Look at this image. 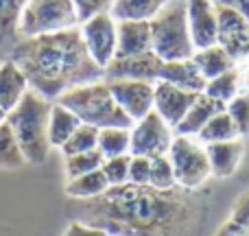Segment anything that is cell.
Returning <instances> with one entry per match:
<instances>
[{
  "label": "cell",
  "mask_w": 249,
  "mask_h": 236,
  "mask_svg": "<svg viewBox=\"0 0 249 236\" xmlns=\"http://www.w3.org/2000/svg\"><path fill=\"white\" fill-rule=\"evenodd\" d=\"M129 160H131V155H116V158L103 160L101 171H103L109 186H123L129 182Z\"/></svg>",
  "instance_id": "obj_32"
},
{
  "label": "cell",
  "mask_w": 249,
  "mask_h": 236,
  "mask_svg": "<svg viewBox=\"0 0 249 236\" xmlns=\"http://www.w3.org/2000/svg\"><path fill=\"white\" fill-rule=\"evenodd\" d=\"M151 48L162 61L190 59L195 53L186 16V0H173L149 20Z\"/></svg>",
  "instance_id": "obj_5"
},
{
  "label": "cell",
  "mask_w": 249,
  "mask_h": 236,
  "mask_svg": "<svg viewBox=\"0 0 249 236\" xmlns=\"http://www.w3.org/2000/svg\"><path fill=\"white\" fill-rule=\"evenodd\" d=\"M24 158L20 153V146H18L16 138H13V131L11 127L7 125L4 120L0 125V168L4 171H13V168H20L24 166Z\"/></svg>",
  "instance_id": "obj_28"
},
{
  "label": "cell",
  "mask_w": 249,
  "mask_h": 236,
  "mask_svg": "<svg viewBox=\"0 0 249 236\" xmlns=\"http://www.w3.org/2000/svg\"><path fill=\"white\" fill-rule=\"evenodd\" d=\"M173 0H114L109 13L114 20H146L158 16Z\"/></svg>",
  "instance_id": "obj_22"
},
{
  "label": "cell",
  "mask_w": 249,
  "mask_h": 236,
  "mask_svg": "<svg viewBox=\"0 0 249 236\" xmlns=\"http://www.w3.org/2000/svg\"><path fill=\"white\" fill-rule=\"evenodd\" d=\"M11 57L22 68L31 90L48 101H57L64 92L103 79V68L94 64L79 26L59 33L24 37L13 44Z\"/></svg>",
  "instance_id": "obj_2"
},
{
  "label": "cell",
  "mask_w": 249,
  "mask_h": 236,
  "mask_svg": "<svg viewBox=\"0 0 249 236\" xmlns=\"http://www.w3.org/2000/svg\"><path fill=\"white\" fill-rule=\"evenodd\" d=\"M53 101L39 92L29 90L22 101L7 112V125L11 127L20 153L26 164L39 166L48 160L51 142H48V118H51Z\"/></svg>",
  "instance_id": "obj_3"
},
{
  "label": "cell",
  "mask_w": 249,
  "mask_h": 236,
  "mask_svg": "<svg viewBox=\"0 0 249 236\" xmlns=\"http://www.w3.org/2000/svg\"><path fill=\"white\" fill-rule=\"evenodd\" d=\"M103 155L99 153V149L88 151V153H77V155H66V175L68 180L79 175H86V173L99 171L101 164H103Z\"/></svg>",
  "instance_id": "obj_30"
},
{
  "label": "cell",
  "mask_w": 249,
  "mask_h": 236,
  "mask_svg": "<svg viewBox=\"0 0 249 236\" xmlns=\"http://www.w3.org/2000/svg\"><path fill=\"white\" fill-rule=\"evenodd\" d=\"M171 125L164 123V118L158 112H149L144 118L136 120L131 125V146L129 153L142 155V158H158V155H166L173 142Z\"/></svg>",
  "instance_id": "obj_8"
},
{
  "label": "cell",
  "mask_w": 249,
  "mask_h": 236,
  "mask_svg": "<svg viewBox=\"0 0 249 236\" xmlns=\"http://www.w3.org/2000/svg\"><path fill=\"white\" fill-rule=\"evenodd\" d=\"M57 103L68 108L81 123L92 125L96 129H105V127L131 129V125H133V120L116 103V99H114L105 79L86 83V86H77L72 90L64 92L57 99Z\"/></svg>",
  "instance_id": "obj_4"
},
{
  "label": "cell",
  "mask_w": 249,
  "mask_h": 236,
  "mask_svg": "<svg viewBox=\"0 0 249 236\" xmlns=\"http://www.w3.org/2000/svg\"><path fill=\"white\" fill-rule=\"evenodd\" d=\"M186 16L195 51L216 44V2L214 0H186Z\"/></svg>",
  "instance_id": "obj_13"
},
{
  "label": "cell",
  "mask_w": 249,
  "mask_h": 236,
  "mask_svg": "<svg viewBox=\"0 0 249 236\" xmlns=\"http://www.w3.org/2000/svg\"><path fill=\"white\" fill-rule=\"evenodd\" d=\"M214 236H249V228H245V225H241V223H236V221H232V219H228L214 232Z\"/></svg>",
  "instance_id": "obj_38"
},
{
  "label": "cell",
  "mask_w": 249,
  "mask_h": 236,
  "mask_svg": "<svg viewBox=\"0 0 249 236\" xmlns=\"http://www.w3.org/2000/svg\"><path fill=\"white\" fill-rule=\"evenodd\" d=\"M241 70L234 68V70H228V73L219 74L214 79H208L206 81V88H203V94H208L210 99H214L216 103L225 105L234 99L236 94H241Z\"/></svg>",
  "instance_id": "obj_24"
},
{
  "label": "cell",
  "mask_w": 249,
  "mask_h": 236,
  "mask_svg": "<svg viewBox=\"0 0 249 236\" xmlns=\"http://www.w3.org/2000/svg\"><path fill=\"white\" fill-rule=\"evenodd\" d=\"M160 68H162V59L153 51L144 53V55H136V57H114L107 64V68L103 70V79L105 81L127 79V81L158 83Z\"/></svg>",
  "instance_id": "obj_11"
},
{
  "label": "cell",
  "mask_w": 249,
  "mask_h": 236,
  "mask_svg": "<svg viewBox=\"0 0 249 236\" xmlns=\"http://www.w3.org/2000/svg\"><path fill=\"white\" fill-rule=\"evenodd\" d=\"M158 81H164L168 86H175L186 92H195V94H201L203 88H206V79L199 73V68L195 66L193 59L162 61Z\"/></svg>",
  "instance_id": "obj_17"
},
{
  "label": "cell",
  "mask_w": 249,
  "mask_h": 236,
  "mask_svg": "<svg viewBox=\"0 0 249 236\" xmlns=\"http://www.w3.org/2000/svg\"><path fill=\"white\" fill-rule=\"evenodd\" d=\"M199 210L193 190L136 184L109 186L99 197L70 206L74 221L103 228L109 236H186L197 223Z\"/></svg>",
  "instance_id": "obj_1"
},
{
  "label": "cell",
  "mask_w": 249,
  "mask_h": 236,
  "mask_svg": "<svg viewBox=\"0 0 249 236\" xmlns=\"http://www.w3.org/2000/svg\"><path fill=\"white\" fill-rule=\"evenodd\" d=\"M4 120H7V114H4V112H2V109H0V125H2V123H4Z\"/></svg>",
  "instance_id": "obj_40"
},
{
  "label": "cell",
  "mask_w": 249,
  "mask_h": 236,
  "mask_svg": "<svg viewBox=\"0 0 249 236\" xmlns=\"http://www.w3.org/2000/svg\"><path fill=\"white\" fill-rule=\"evenodd\" d=\"M234 138H241L236 125H234L232 116L225 109H221L216 116H212L206 123V127L199 131L197 140L203 142V145H212V142H225V140H234Z\"/></svg>",
  "instance_id": "obj_26"
},
{
  "label": "cell",
  "mask_w": 249,
  "mask_h": 236,
  "mask_svg": "<svg viewBox=\"0 0 249 236\" xmlns=\"http://www.w3.org/2000/svg\"><path fill=\"white\" fill-rule=\"evenodd\" d=\"M131 131L127 127H105L99 129V153L103 158H116V155H131Z\"/></svg>",
  "instance_id": "obj_25"
},
{
  "label": "cell",
  "mask_w": 249,
  "mask_h": 236,
  "mask_svg": "<svg viewBox=\"0 0 249 236\" xmlns=\"http://www.w3.org/2000/svg\"><path fill=\"white\" fill-rule=\"evenodd\" d=\"M116 57H136L151 53V29L146 20H116Z\"/></svg>",
  "instance_id": "obj_15"
},
{
  "label": "cell",
  "mask_w": 249,
  "mask_h": 236,
  "mask_svg": "<svg viewBox=\"0 0 249 236\" xmlns=\"http://www.w3.org/2000/svg\"><path fill=\"white\" fill-rule=\"evenodd\" d=\"M74 26H79V16L72 0H29L18 22V35L37 37Z\"/></svg>",
  "instance_id": "obj_6"
},
{
  "label": "cell",
  "mask_w": 249,
  "mask_h": 236,
  "mask_svg": "<svg viewBox=\"0 0 249 236\" xmlns=\"http://www.w3.org/2000/svg\"><path fill=\"white\" fill-rule=\"evenodd\" d=\"M168 160L175 171L177 186L184 190H197L212 175L206 145L190 136H175L168 149Z\"/></svg>",
  "instance_id": "obj_7"
},
{
  "label": "cell",
  "mask_w": 249,
  "mask_h": 236,
  "mask_svg": "<svg viewBox=\"0 0 249 236\" xmlns=\"http://www.w3.org/2000/svg\"><path fill=\"white\" fill-rule=\"evenodd\" d=\"M195 99H197L195 92H186L164 81H158L153 92V112H158L164 118V123L175 129L190 109V105L195 103Z\"/></svg>",
  "instance_id": "obj_14"
},
{
  "label": "cell",
  "mask_w": 249,
  "mask_h": 236,
  "mask_svg": "<svg viewBox=\"0 0 249 236\" xmlns=\"http://www.w3.org/2000/svg\"><path fill=\"white\" fill-rule=\"evenodd\" d=\"M221 109H225V108L221 103H216L214 99H210L208 94H203V92L197 94V99H195V103L190 105V109L186 112V116L181 118V123L175 127L177 136L197 138L199 131L206 127L208 120H210L212 116H216Z\"/></svg>",
  "instance_id": "obj_19"
},
{
  "label": "cell",
  "mask_w": 249,
  "mask_h": 236,
  "mask_svg": "<svg viewBox=\"0 0 249 236\" xmlns=\"http://www.w3.org/2000/svg\"><path fill=\"white\" fill-rule=\"evenodd\" d=\"M216 4H223V7L234 9L236 13H241L243 18L249 22V0H214Z\"/></svg>",
  "instance_id": "obj_39"
},
{
  "label": "cell",
  "mask_w": 249,
  "mask_h": 236,
  "mask_svg": "<svg viewBox=\"0 0 249 236\" xmlns=\"http://www.w3.org/2000/svg\"><path fill=\"white\" fill-rule=\"evenodd\" d=\"M247 59H249V35H247Z\"/></svg>",
  "instance_id": "obj_41"
},
{
  "label": "cell",
  "mask_w": 249,
  "mask_h": 236,
  "mask_svg": "<svg viewBox=\"0 0 249 236\" xmlns=\"http://www.w3.org/2000/svg\"><path fill=\"white\" fill-rule=\"evenodd\" d=\"M0 59H4V57H2V51H0Z\"/></svg>",
  "instance_id": "obj_42"
},
{
  "label": "cell",
  "mask_w": 249,
  "mask_h": 236,
  "mask_svg": "<svg viewBox=\"0 0 249 236\" xmlns=\"http://www.w3.org/2000/svg\"><path fill=\"white\" fill-rule=\"evenodd\" d=\"M149 175H151V160L142 158V155H131V160H129V182L127 184L149 186Z\"/></svg>",
  "instance_id": "obj_35"
},
{
  "label": "cell",
  "mask_w": 249,
  "mask_h": 236,
  "mask_svg": "<svg viewBox=\"0 0 249 236\" xmlns=\"http://www.w3.org/2000/svg\"><path fill=\"white\" fill-rule=\"evenodd\" d=\"M225 112L232 116L234 125L238 129V136H249V92H241L236 94L228 105Z\"/></svg>",
  "instance_id": "obj_33"
},
{
  "label": "cell",
  "mask_w": 249,
  "mask_h": 236,
  "mask_svg": "<svg viewBox=\"0 0 249 236\" xmlns=\"http://www.w3.org/2000/svg\"><path fill=\"white\" fill-rule=\"evenodd\" d=\"M64 236H109L103 228H96V225L83 223V221H72V223L66 228Z\"/></svg>",
  "instance_id": "obj_36"
},
{
  "label": "cell",
  "mask_w": 249,
  "mask_h": 236,
  "mask_svg": "<svg viewBox=\"0 0 249 236\" xmlns=\"http://www.w3.org/2000/svg\"><path fill=\"white\" fill-rule=\"evenodd\" d=\"M29 0H0V42L16 37L18 22Z\"/></svg>",
  "instance_id": "obj_29"
},
{
  "label": "cell",
  "mask_w": 249,
  "mask_h": 236,
  "mask_svg": "<svg viewBox=\"0 0 249 236\" xmlns=\"http://www.w3.org/2000/svg\"><path fill=\"white\" fill-rule=\"evenodd\" d=\"M216 44L234 61L247 59V35L249 22L234 9L216 4Z\"/></svg>",
  "instance_id": "obj_10"
},
{
  "label": "cell",
  "mask_w": 249,
  "mask_h": 236,
  "mask_svg": "<svg viewBox=\"0 0 249 236\" xmlns=\"http://www.w3.org/2000/svg\"><path fill=\"white\" fill-rule=\"evenodd\" d=\"M230 219L236 221V223H241V225H245V228H249V190H245V193L234 201L232 217H230Z\"/></svg>",
  "instance_id": "obj_37"
},
{
  "label": "cell",
  "mask_w": 249,
  "mask_h": 236,
  "mask_svg": "<svg viewBox=\"0 0 249 236\" xmlns=\"http://www.w3.org/2000/svg\"><path fill=\"white\" fill-rule=\"evenodd\" d=\"M149 186L158 190H171L177 186L175 171L168 160V155H158L151 160V175H149Z\"/></svg>",
  "instance_id": "obj_31"
},
{
  "label": "cell",
  "mask_w": 249,
  "mask_h": 236,
  "mask_svg": "<svg viewBox=\"0 0 249 236\" xmlns=\"http://www.w3.org/2000/svg\"><path fill=\"white\" fill-rule=\"evenodd\" d=\"M107 188H109V184L105 180L103 171L99 168V171H92V173H86V175L68 180L66 195L70 199H74V201H86V199H94L99 195H103Z\"/></svg>",
  "instance_id": "obj_23"
},
{
  "label": "cell",
  "mask_w": 249,
  "mask_h": 236,
  "mask_svg": "<svg viewBox=\"0 0 249 236\" xmlns=\"http://www.w3.org/2000/svg\"><path fill=\"white\" fill-rule=\"evenodd\" d=\"M99 145V129L92 127V125L81 123L74 133L66 140V145L61 146V153L66 155H77V153H88V151H94Z\"/></svg>",
  "instance_id": "obj_27"
},
{
  "label": "cell",
  "mask_w": 249,
  "mask_h": 236,
  "mask_svg": "<svg viewBox=\"0 0 249 236\" xmlns=\"http://www.w3.org/2000/svg\"><path fill=\"white\" fill-rule=\"evenodd\" d=\"M79 125H81V120L74 116L68 108H64L61 103L53 101L51 118H48V142H51V146L61 149Z\"/></svg>",
  "instance_id": "obj_21"
},
{
  "label": "cell",
  "mask_w": 249,
  "mask_h": 236,
  "mask_svg": "<svg viewBox=\"0 0 249 236\" xmlns=\"http://www.w3.org/2000/svg\"><path fill=\"white\" fill-rule=\"evenodd\" d=\"M190 59L195 61V66L199 68V73L203 74V79H214L219 74L228 73V70H234L236 68V61L219 46H208V48H201V51H195Z\"/></svg>",
  "instance_id": "obj_20"
},
{
  "label": "cell",
  "mask_w": 249,
  "mask_h": 236,
  "mask_svg": "<svg viewBox=\"0 0 249 236\" xmlns=\"http://www.w3.org/2000/svg\"><path fill=\"white\" fill-rule=\"evenodd\" d=\"M116 26L118 22L114 20L112 13H99L79 24V33L88 53L94 59V64H99L103 70L116 57Z\"/></svg>",
  "instance_id": "obj_9"
},
{
  "label": "cell",
  "mask_w": 249,
  "mask_h": 236,
  "mask_svg": "<svg viewBox=\"0 0 249 236\" xmlns=\"http://www.w3.org/2000/svg\"><path fill=\"white\" fill-rule=\"evenodd\" d=\"M72 4H74V9H77L79 24H81V22H86L88 18H92V16L109 13L114 0H72Z\"/></svg>",
  "instance_id": "obj_34"
},
{
  "label": "cell",
  "mask_w": 249,
  "mask_h": 236,
  "mask_svg": "<svg viewBox=\"0 0 249 236\" xmlns=\"http://www.w3.org/2000/svg\"><path fill=\"white\" fill-rule=\"evenodd\" d=\"M107 86H109V90H112L116 103L121 105V109L133 123L144 118L149 112H153L155 83L118 79V81H107Z\"/></svg>",
  "instance_id": "obj_12"
},
{
  "label": "cell",
  "mask_w": 249,
  "mask_h": 236,
  "mask_svg": "<svg viewBox=\"0 0 249 236\" xmlns=\"http://www.w3.org/2000/svg\"><path fill=\"white\" fill-rule=\"evenodd\" d=\"M206 153H208L212 175L230 177L234 175V171L241 164L243 153H245V145H243L241 138L225 140V142H212V145H206Z\"/></svg>",
  "instance_id": "obj_18"
},
{
  "label": "cell",
  "mask_w": 249,
  "mask_h": 236,
  "mask_svg": "<svg viewBox=\"0 0 249 236\" xmlns=\"http://www.w3.org/2000/svg\"><path fill=\"white\" fill-rule=\"evenodd\" d=\"M29 90L31 86L20 66L11 57L0 59V109L4 114L11 112Z\"/></svg>",
  "instance_id": "obj_16"
}]
</instances>
